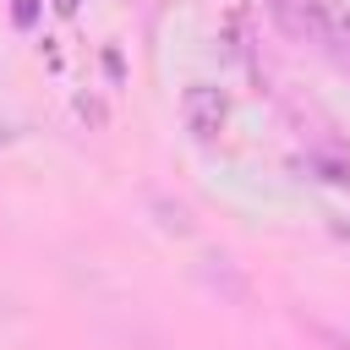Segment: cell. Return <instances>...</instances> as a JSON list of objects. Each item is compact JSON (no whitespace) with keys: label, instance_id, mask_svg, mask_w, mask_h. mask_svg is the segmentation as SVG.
Here are the masks:
<instances>
[{"label":"cell","instance_id":"3957f363","mask_svg":"<svg viewBox=\"0 0 350 350\" xmlns=\"http://www.w3.org/2000/svg\"><path fill=\"white\" fill-rule=\"evenodd\" d=\"M202 273H208V284L219 290V295H230V301H246L252 290H246V279L235 273V262L230 257H202Z\"/></svg>","mask_w":350,"mask_h":350},{"label":"cell","instance_id":"5b68a950","mask_svg":"<svg viewBox=\"0 0 350 350\" xmlns=\"http://www.w3.org/2000/svg\"><path fill=\"white\" fill-rule=\"evenodd\" d=\"M77 115H82V120H93V126H98V120H104V104H98V98H77Z\"/></svg>","mask_w":350,"mask_h":350},{"label":"cell","instance_id":"277c9868","mask_svg":"<svg viewBox=\"0 0 350 350\" xmlns=\"http://www.w3.org/2000/svg\"><path fill=\"white\" fill-rule=\"evenodd\" d=\"M153 208H159V213H164V219H159V224H164V230H175V235H191V213H186V208H180V202H164V197H159V202H153Z\"/></svg>","mask_w":350,"mask_h":350},{"label":"cell","instance_id":"8992f818","mask_svg":"<svg viewBox=\"0 0 350 350\" xmlns=\"http://www.w3.org/2000/svg\"><path fill=\"white\" fill-rule=\"evenodd\" d=\"M11 11H16V22H22V27H27V22H33V16H38V0H16V5H11Z\"/></svg>","mask_w":350,"mask_h":350},{"label":"cell","instance_id":"7a4b0ae2","mask_svg":"<svg viewBox=\"0 0 350 350\" xmlns=\"http://www.w3.org/2000/svg\"><path fill=\"white\" fill-rule=\"evenodd\" d=\"M268 16L295 44H323L328 38V0H268Z\"/></svg>","mask_w":350,"mask_h":350},{"label":"cell","instance_id":"6da1fadb","mask_svg":"<svg viewBox=\"0 0 350 350\" xmlns=\"http://www.w3.org/2000/svg\"><path fill=\"white\" fill-rule=\"evenodd\" d=\"M180 126L191 131V142H219L230 126V93L213 82H191L180 93Z\"/></svg>","mask_w":350,"mask_h":350}]
</instances>
